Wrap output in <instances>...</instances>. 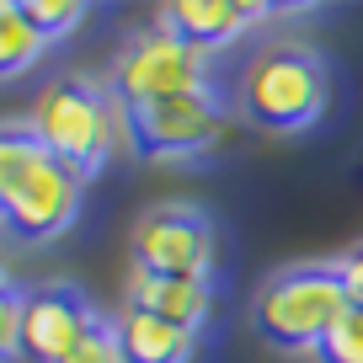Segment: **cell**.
Returning a JSON list of instances; mask_svg holds the SVG:
<instances>
[{"instance_id": "1", "label": "cell", "mask_w": 363, "mask_h": 363, "mask_svg": "<svg viewBox=\"0 0 363 363\" xmlns=\"http://www.w3.org/2000/svg\"><path fill=\"white\" fill-rule=\"evenodd\" d=\"M326 65L310 48L272 43L240 69V113L267 134H299V128L320 123L326 113Z\"/></svg>"}, {"instance_id": "13", "label": "cell", "mask_w": 363, "mask_h": 363, "mask_svg": "<svg viewBox=\"0 0 363 363\" xmlns=\"http://www.w3.org/2000/svg\"><path fill=\"white\" fill-rule=\"evenodd\" d=\"M38 155H43V150H38V139L27 134V128H0V203L16 193V182L33 171Z\"/></svg>"}, {"instance_id": "4", "label": "cell", "mask_w": 363, "mask_h": 363, "mask_svg": "<svg viewBox=\"0 0 363 363\" xmlns=\"http://www.w3.org/2000/svg\"><path fill=\"white\" fill-rule=\"evenodd\" d=\"M187 91H208V54L193 48L187 38H177L171 27L139 33L113 65L118 107L166 102V96H187Z\"/></svg>"}, {"instance_id": "9", "label": "cell", "mask_w": 363, "mask_h": 363, "mask_svg": "<svg viewBox=\"0 0 363 363\" xmlns=\"http://www.w3.org/2000/svg\"><path fill=\"white\" fill-rule=\"evenodd\" d=\"M208 278H155L134 262L128 267V284H123V310H150V315L171 320V326H187L198 331L208 320Z\"/></svg>"}, {"instance_id": "19", "label": "cell", "mask_w": 363, "mask_h": 363, "mask_svg": "<svg viewBox=\"0 0 363 363\" xmlns=\"http://www.w3.org/2000/svg\"><path fill=\"white\" fill-rule=\"evenodd\" d=\"M0 294H11V272H6V262H0Z\"/></svg>"}, {"instance_id": "16", "label": "cell", "mask_w": 363, "mask_h": 363, "mask_svg": "<svg viewBox=\"0 0 363 363\" xmlns=\"http://www.w3.org/2000/svg\"><path fill=\"white\" fill-rule=\"evenodd\" d=\"M22 352V294H0V363Z\"/></svg>"}, {"instance_id": "10", "label": "cell", "mask_w": 363, "mask_h": 363, "mask_svg": "<svg viewBox=\"0 0 363 363\" xmlns=\"http://www.w3.org/2000/svg\"><path fill=\"white\" fill-rule=\"evenodd\" d=\"M262 16H267V6H251V0H182V6H160V27H171L177 38H187L203 54L235 43Z\"/></svg>"}, {"instance_id": "5", "label": "cell", "mask_w": 363, "mask_h": 363, "mask_svg": "<svg viewBox=\"0 0 363 363\" xmlns=\"http://www.w3.org/2000/svg\"><path fill=\"white\" fill-rule=\"evenodd\" d=\"M128 113V139L145 155L182 160V155H203L219 134H225V107H219L214 86L187 91V96H166V102L123 107Z\"/></svg>"}, {"instance_id": "12", "label": "cell", "mask_w": 363, "mask_h": 363, "mask_svg": "<svg viewBox=\"0 0 363 363\" xmlns=\"http://www.w3.org/2000/svg\"><path fill=\"white\" fill-rule=\"evenodd\" d=\"M48 38L27 22V6L22 0H0V80H16L43 59Z\"/></svg>"}, {"instance_id": "7", "label": "cell", "mask_w": 363, "mask_h": 363, "mask_svg": "<svg viewBox=\"0 0 363 363\" xmlns=\"http://www.w3.org/2000/svg\"><path fill=\"white\" fill-rule=\"evenodd\" d=\"M134 262L155 278H208L214 225L198 208H150L134 225Z\"/></svg>"}, {"instance_id": "15", "label": "cell", "mask_w": 363, "mask_h": 363, "mask_svg": "<svg viewBox=\"0 0 363 363\" xmlns=\"http://www.w3.org/2000/svg\"><path fill=\"white\" fill-rule=\"evenodd\" d=\"M320 363H363V310H347L315 352Z\"/></svg>"}, {"instance_id": "2", "label": "cell", "mask_w": 363, "mask_h": 363, "mask_svg": "<svg viewBox=\"0 0 363 363\" xmlns=\"http://www.w3.org/2000/svg\"><path fill=\"white\" fill-rule=\"evenodd\" d=\"M118 123H128V113L113 107L86 80H54V86H43L33 113H27V134L38 139V150L65 160V166H75L80 177L107 166Z\"/></svg>"}, {"instance_id": "6", "label": "cell", "mask_w": 363, "mask_h": 363, "mask_svg": "<svg viewBox=\"0 0 363 363\" xmlns=\"http://www.w3.org/2000/svg\"><path fill=\"white\" fill-rule=\"evenodd\" d=\"M80 198H86V177L54 155H38L33 171L16 182V193L0 203V225L16 240H54L75 225Z\"/></svg>"}, {"instance_id": "17", "label": "cell", "mask_w": 363, "mask_h": 363, "mask_svg": "<svg viewBox=\"0 0 363 363\" xmlns=\"http://www.w3.org/2000/svg\"><path fill=\"white\" fill-rule=\"evenodd\" d=\"M65 363H123V352H118V337H113V326H96L86 342H80L75 352H69Z\"/></svg>"}, {"instance_id": "8", "label": "cell", "mask_w": 363, "mask_h": 363, "mask_svg": "<svg viewBox=\"0 0 363 363\" xmlns=\"http://www.w3.org/2000/svg\"><path fill=\"white\" fill-rule=\"evenodd\" d=\"M102 320L75 289H33L22 294V352L38 363H65Z\"/></svg>"}, {"instance_id": "11", "label": "cell", "mask_w": 363, "mask_h": 363, "mask_svg": "<svg viewBox=\"0 0 363 363\" xmlns=\"http://www.w3.org/2000/svg\"><path fill=\"white\" fill-rule=\"evenodd\" d=\"M113 337L123 363H193V347H198V331L171 326L150 310H123L113 320Z\"/></svg>"}, {"instance_id": "14", "label": "cell", "mask_w": 363, "mask_h": 363, "mask_svg": "<svg viewBox=\"0 0 363 363\" xmlns=\"http://www.w3.org/2000/svg\"><path fill=\"white\" fill-rule=\"evenodd\" d=\"M22 6H27V22H33L48 43L69 38L80 22H86V6H80V0H22Z\"/></svg>"}, {"instance_id": "3", "label": "cell", "mask_w": 363, "mask_h": 363, "mask_svg": "<svg viewBox=\"0 0 363 363\" xmlns=\"http://www.w3.org/2000/svg\"><path fill=\"white\" fill-rule=\"evenodd\" d=\"M347 294L337 284V267H289L267 278L251 305L257 331L284 352H320V342L347 315Z\"/></svg>"}, {"instance_id": "18", "label": "cell", "mask_w": 363, "mask_h": 363, "mask_svg": "<svg viewBox=\"0 0 363 363\" xmlns=\"http://www.w3.org/2000/svg\"><path fill=\"white\" fill-rule=\"evenodd\" d=\"M337 284H342V294H347V305L363 310V246L337 262Z\"/></svg>"}]
</instances>
